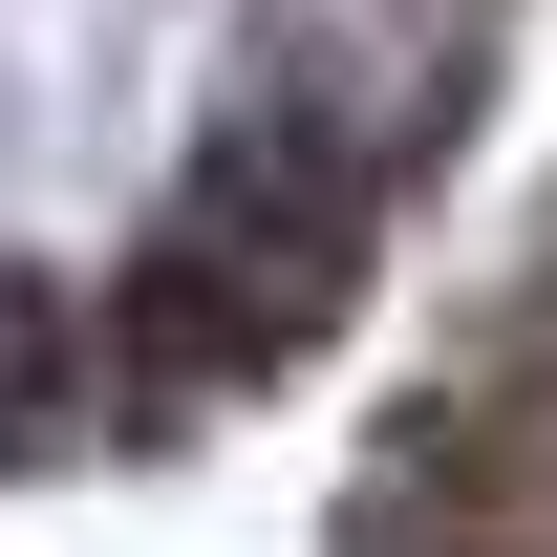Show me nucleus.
Returning <instances> with one entry per match:
<instances>
[{"mask_svg":"<svg viewBox=\"0 0 557 557\" xmlns=\"http://www.w3.org/2000/svg\"><path fill=\"white\" fill-rule=\"evenodd\" d=\"M44 472H108V344H86L65 258H0V493Z\"/></svg>","mask_w":557,"mask_h":557,"instance_id":"2","label":"nucleus"},{"mask_svg":"<svg viewBox=\"0 0 557 557\" xmlns=\"http://www.w3.org/2000/svg\"><path fill=\"white\" fill-rule=\"evenodd\" d=\"M408 22H472V44H515V0H408Z\"/></svg>","mask_w":557,"mask_h":557,"instance_id":"3","label":"nucleus"},{"mask_svg":"<svg viewBox=\"0 0 557 557\" xmlns=\"http://www.w3.org/2000/svg\"><path fill=\"white\" fill-rule=\"evenodd\" d=\"M408 214H429V194H386L278 65H214L194 129H172V172H150V214L108 236V278H86L108 472H172V450H214L258 386H300V364L386 300Z\"/></svg>","mask_w":557,"mask_h":557,"instance_id":"1","label":"nucleus"}]
</instances>
